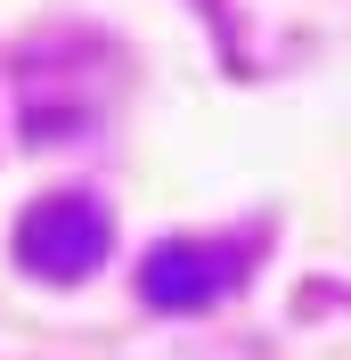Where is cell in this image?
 <instances>
[{
    "instance_id": "cell-1",
    "label": "cell",
    "mask_w": 351,
    "mask_h": 360,
    "mask_svg": "<svg viewBox=\"0 0 351 360\" xmlns=\"http://www.w3.org/2000/svg\"><path fill=\"white\" fill-rule=\"evenodd\" d=\"M107 205L82 197V188H66V197H41L33 213L17 221V262L33 270V278H90V270L107 262Z\"/></svg>"
},
{
    "instance_id": "cell-2",
    "label": "cell",
    "mask_w": 351,
    "mask_h": 360,
    "mask_svg": "<svg viewBox=\"0 0 351 360\" xmlns=\"http://www.w3.org/2000/svg\"><path fill=\"white\" fill-rule=\"evenodd\" d=\"M245 278V254L237 246H197V238H172V246H155L147 262H139V295H147L155 311H204V303H220V295Z\"/></svg>"
}]
</instances>
